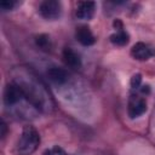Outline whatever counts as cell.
<instances>
[{
    "mask_svg": "<svg viewBox=\"0 0 155 155\" xmlns=\"http://www.w3.org/2000/svg\"><path fill=\"white\" fill-rule=\"evenodd\" d=\"M75 36H76V40L84 46H91L96 42V38H94L93 33L91 31L90 27H87V25L78 27L76 31H75Z\"/></svg>",
    "mask_w": 155,
    "mask_h": 155,
    "instance_id": "11",
    "label": "cell"
},
{
    "mask_svg": "<svg viewBox=\"0 0 155 155\" xmlns=\"http://www.w3.org/2000/svg\"><path fill=\"white\" fill-rule=\"evenodd\" d=\"M131 56L137 61H148L155 56V48L145 42H137L131 48Z\"/></svg>",
    "mask_w": 155,
    "mask_h": 155,
    "instance_id": "6",
    "label": "cell"
},
{
    "mask_svg": "<svg viewBox=\"0 0 155 155\" xmlns=\"http://www.w3.org/2000/svg\"><path fill=\"white\" fill-rule=\"evenodd\" d=\"M35 44L39 48H41L42 51H50L51 50V40H50V36L46 35V34H40L36 36L35 39Z\"/></svg>",
    "mask_w": 155,
    "mask_h": 155,
    "instance_id": "12",
    "label": "cell"
},
{
    "mask_svg": "<svg viewBox=\"0 0 155 155\" xmlns=\"http://www.w3.org/2000/svg\"><path fill=\"white\" fill-rule=\"evenodd\" d=\"M40 144V134L34 126H24L16 143L17 155H31Z\"/></svg>",
    "mask_w": 155,
    "mask_h": 155,
    "instance_id": "2",
    "label": "cell"
},
{
    "mask_svg": "<svg viewBox=\"0 0 155 155\" xmlns=\"http://www.w3.org/2000/svg\"><path fill=\"white\" fill-rule=\"evenodd\" d=\"M46 76L52 84L57 86L65 85L69 80V73L61 67H50L46 71Z\"/></svg>",
    "mask_w": 155,
    "mask_h": 155,
    "instance_id": "7",
    "label": "cell"
},
{
    "mask_svg": "<svg viewBox=\"0 0 155 155\" xmlns=\"http://www.w3.org/2000/svg\"><path fill=\"white\" fill-rule=\"evenodd\" d=\"M27 98L24 97L22 90L19 88V86L13 82V81H10L5 90H4V104L5 107L11 110L12 108H15L17 104H19L21 102L25 101Z\"/></svg>",
    "mask_w": 155,
    "mask_h": 155,
    "instance_id": "3",
    "label": "cell"
},
{
    "mask_svg": "<svg viewBox=\"0 0 155 155\" xmlns=\"http://www.w3.org/2000/svg\"><path fill=\"white\" fill-rule=\"evenodd\" d=\"M114 27L116 28V33H114L113 35H110V41L111 44L116 45V46H124L130 40V36L127 34L126 30H124V27H122V23L120 19H116L114 21Z\"/></svg>",
    "mask_w": 155,
    "mask_h": 155,
    "instance_id": "10",
    "label": "cell"
},
{
    "mask_svg": "<svg viewBox=\"0 0 155 155\" xmlns=\"http://www.w3.org/2000/svg\"><path fill=\"white\" fill-rule=\"evenodd\" d=\"M62 59L65 64V67H68L69 69L73 70H78L81 68V58L80 54L74 51L71 47H65L62 52Z\"/></svg>",
    "mask_w": 155,
    "mask_h": 155,
    "instance_id": "8",
    "label": "cell"
},
{
    "mask_svg": "<svg viewBox=\"0 0 155 155\" xmlns=\"http://www.w3.org/2000/svg\"><path fill=\"white\" fill-rule=\"evenodd\" d=\"M147 111V101L139 94H131L127 104V114L131 119H136Z\"/></svg>",
    "mask_w": 155,
    "mask_h": 155,
    "instance_id": "5",
    "label": "cell"
},
{
    "mask_svg": "<svg viewBox=\"0 0 155 155\" xmlns=\"http://www.w3.org/2000/svg\"><path fill=\"white\" fill-rule=\"evenodd\" d=\"M96 11V2L94 1H79L76 5L75 15L79 19L88 21L93 17Z\"/></svg>",
    "mask_w": 155,
    "mask_h": 155,
    "instance_id": "9",
    "label": "cell"
},
{
    "mask_svg": "<svg viewBox=\"0 0 155 155\" xmlns=\"http://www.w3.org/2000/svg\"><path fill=\"white\" fill-rule=\"evenodd\" d=\"M0 128H1V138L4 139L5 137H6V133H7V125H6V122L4 121V120H1V124H0Z\"/></svg>",
    "mask_w": 155,
    "mask_h": 155,
    "instance_id": "16",
    "label": "cell"
},
{
    "mask_svg": "<svg viewBox=\"0 0 155 155\" xmlns=\"http://www.w3.org/2000/svg\"><path fill=\"white\" fill-rule=\"evenodd\" d=\"M39 13L45 19L54 21L62 13V4L57 0H45L39 6Z\"/></svg>",
    "mask_w": 155,
    "mask_h": 155,
    "instance_id": "4",
    "label": "cell"
},
{
    "mask_svg": "<svg viewBox=\"0 0 155 155\" xmlns=\"http://www.w3.org/2000/svg\"><path fill=\"white\" fill-rule=\"evenodd\" d=\"M13 82L22 90L24 97L44 114H50L54 110V102L45 82L36 75V73L28 67H16L11 71Z\"/></svg>",
    "mask_w": 155,
    "mask_h": 155,
    "instance_id": "1",
    "label": "cell"
},
{
    "mask_svg": "<svg viewBox=\"0 0 155 155\" xmlns=\"http://www.w3.org/2000/svg\"><path fill=\"white\" fill-rule=\"evenodd\" d=\"M42 155H67V153L63 148H61L58 145H54V147H51V148L46 149L42 153Z\"/></svg>",
    "mask_w": 155,
    "mask_h": 155,
    "instance_id": "13",
    "label": "cell"
},
{
    "mask_svg": "<svg viewBox=\"0 0 155 155\" xmlns=\"http://www.w3.org/2000/svg\"><path fill=\"white\" fill-rule=\"evenodd\" d=\"M18 5V2L17 1H12V0H6V1H1L0 2V8L2 10V11H11V10H13L16 6Z\"/></svg>",
    "mask_w": 155,
    "mask_h": 155,
    "instance_id": "14",
    "label": "cell"
},
{
    "mask_svg": "<svg viewBox=\"0 0 155 155\" xmlns=\"http://www.w3.org/2000/svg\"><path fill=\"white\" fill-rule=\"evenodd\" d=\"M140 82H142V75L140 74H134L131 78V87L133 90H138L140 86Z\"/></svg>",
    "mask_w": 155,
    "mask_h": 155,
    "instance_id": "15",
    "label": "cell"
}]
</instances>
